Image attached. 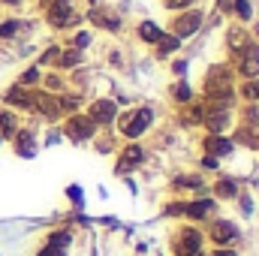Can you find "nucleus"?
Listing matches in <instances>:
<instances>
[{
	"label": "nucleus",
	"instance_id": "obj_1",
	"mask_svg": "<svg viewBox=\"0 0 259 256\" xmlns=\"http://www.w3.org/2000/svg\"><path fill=\"white\" fill-rule=\"evenodd\" d=\"M151 121H154V112H151V109L130 112V115H124V121H121V133H124L127 139H139L145 130L151 127Z\"/></svg>",
	"mask_w": 259,
	"mask_h": 256
},
{
	"label": "nucleus",
	"instance_id": "obj_2",
	"mask_svg": "<svg viewBox=\"0 0 259 256\" xmlns=\"http://www.w3.org/2000/svg\"><path fill=\"white\" fill-rule=\"evenodd\" d=\"M199 24H202V12H199V9H190V12L175 15L172 30H175V36L181 39V36H193L196 30H199Z\"/></svg>",
	"mask_w": 259,
	"mask_h": 256
},
{
	"label": "nucleus",
	"instance_id": "obj_3",
	"mask_svg": "<svg viewBox=\"0 0 259 256\" xmlns=\"http://www.w3.org/2000/svg\"><path fill=\"white\" fill-rule=\"evenodd\" d=\"M175 253L178 256L202 253V232H196V229H184V232H178V238H175Z\"/></svg>",
	"mask_w": 259,
	"mask_h": 256
},
{
	"label": "nucleus",
	"instance_id": "obj_4",
	"mask_svg": "<svg viewBox=\"0 0 259 256\" xmlns=\"http://www.w3.org/2000/svg\"><path fill=\"white\" fill-rule=\"evenodd\" d=\"M88 118H91L97 127H106V124H112V121L118 118V106H115L112 100H97V103L91 106Z\"/></svg>",
	"mask_w": 259,
	"mask_h": 256
},
{
	"label": "nucleus",
	"instance_id": "obj_5",
	"mask_svg": "<svg viewBox=\"0 0 259 256\" xmlns=\"http://www.w3.org/2000/svg\"><path fill=\"white\" fill-rule=\"evenodd\" d=\"M211 241L214 244H220V247H226V244H232L235 238H238V226L235 223H229V220H217L214 226H211Z\"/></svg>",
	"mask_w": 259,
	"mask_h": 256
},
{
	"label": "nucleus",
	"instance_id": "obj_6",
	"mask_svg": "<svg viewBox=\"0 0 259 256\" xmlns=\"http://www.w3.org/2000/svg\"><path fill=\"white\" fill-rule=\"evenodd\" d=\"M66 133H69L75 142H88V139L97 133V124H94L88 115H84V118H81V115H75V118H69V127H66Z\"/></svg>",
	"mask_w": 259,
	"mask_h": 256
},
{
	"label": "nucleus",
	"instance_id": "obj_7",
	"mask_svg": "<svg viewBox=\"0 0 259 256\" xmlns=\"http://www.w3.org/2000/svg\"><path fill=\"white\" fill-rule=\"evenodd\" d=\"M205 151L211 157H226V154H232V142L223 139V136H208L205 139Z\"/></svg>",
	"mask_w": 259,
	"mask_h": 256
},
{
	"label": "nucleus",
	"instance_id": "obj_8",
	"mask_svg": "<svg viewBox=\"0 0 259 256\" xmlns=\"http://www.w3.org/2000/svg\"><path fill=\"white\" fill-rule=\"evenodd\" d=\"M211 211H214V202H211V199H199V202L184 205V214H187L190 220H205Z\"/></svg>",
	"mask_w": 259,
	"mask_h": 256
},
{
	"label": "nucleus",
	"instance_id": "obj_9",
	"mask_svg": "<svg viewBox=\"0 0 259 256\" xmlns=\"http://www.w3.org/2000/svg\"><path fill=\"white\" fill-rule=\"evenodd\" d=\"M139 36H142L145 42H157V39L163 36V30H160L157 21H142V24H139Z\"/></svg>",
	"mask_w": 259,
	"mask_h": 256
},
{
	"label": "nucleus",
	"instance_id": "obj_10",
	"mask_svg": "<svg viewBox=\"0 0 259 256\" xmlns=\"http://www.w3.org/2000/svg\"><path fill=\"white\" fill-rule=\"evenodd\" d=\"M178 46H181V39H178L175 33H172V36H160V39H157V58H169Z\"/></svg>",
	"mask_w": 259,
	"mask_h": 256
},
{
	"label": "nucleus",
	"instance_id": "obj_11",
	"mask_svg": "<svg viewBox=\"0 0 259 256\" xmlns=\"http://www.w3.org/2000/svg\"><path fill=\"white\" fill-rule=\"evenodd\" d=\"M214 193H217L220 199H238V184H235L232 178H220L217 187H214Z\"/></svg>",
	"mask_w": 259,
	"mask_h": 256
},
{
	"label": "nucleus",
	"instance_id": "obj_12",
	"mask_svg": "<svg viewBox=\"0 0 259 256\" xmlns=\"http://www.w3.org/2000/svg\"><path fill=\"white\" fill-rule=\"evenodd\" d=\"M15 142H18V154H21V157H30V154H33V145H30V142H33V133H30V130H18V133H15Z\"/></svg>",
	"mask_w": 259,
	"mask_h": 256
},
{
	"label": "nucleus",
	"instance_id": "obj_13",
	"mask_svg": "<svg viewBox=\"0 0 259 256\" xmlns=\"http://www.w3.org/2000/svg\"><path fill=\"white\" fill-rule=\"evenodd\" d=\"M205 190V181L199 178V175H181V178H175V190Z\"/></svg>",
	"mask_w": 259,
	"mask_h": 256
},
{
	"label": "nucleus",
	"instance_id": "obj_14",
	"mask_svg": "<svg viewBox=\"0 0 259 256\" xmlns=\"http://www.w3.org/2000/svg\"><path fill=\"white\" fill-rule=\"evenodd\" d=\"M142 157H145V154H142V148H139V145H130L127 151H124V157H121V169H133V166H139V163H142Z\"/></svg>",
	"mask_w": 259,
	"mask_h": 256
},
{
	"label": "nucleus",
	"instance_id": "obj_15",
	"mask_svg": "<svg viewBox=\"0 0 259 256\" xmlns=\"http://www.w3.org/2000/svg\"><path fill=\"white\" fill-rule=\"evenodd\" d=\"M18 133V121L12 112H0V136H15Z\"/></svg>",
	"mask_w": 259,
	"mask_h": 256
},
{
	"label": "nucleus",
	"instance_id": "obj_16",
	"mask_svg": "<svg viewBox=\"0 0 259 256\" xmlns=\"http://www.w3.org/2000/svg\"><path fill=\"white\" fill-rule=\"evenodd\" d=\"M232 12H235L241 21H247V18L253 15V6H250V0H235V3H232Z\"/></svg>",
	"mask_w": 259,
	"mask_h": 256
},
{
	"label": "nucleus",
	"instance_id": "obj_17",
	"mask_svg": "<svg viewBox=\"0 0 259 256\" xmlns=\"http://www.w3.org/2000/svg\"><path fill=\"white\" fill-rule=\"evenodd\" d=\"M36 81H39V66L27 69V72H24V75L18 78V84H21V88H30V84H36Z\"/></svg>",
	"mask_w": 259,
	"mask_h": 256
},
{
	"label": "nucleus",
	"instance_id": "obj_18",
	"mask_svg": "<svg viewBox=\"0 0 259 256\" xmlns=\"http://www.w3.org/2000/svg\"><path fill=\"white\" fill-rule=\"evenodd\" d=\"M172 97H175L178 103H190V97H193V94H190V88L181 81V84H175V88H172Z\"/></svg>",
	"mask_w": 259,
	"mask_h": 256
},
{
	"label": "nucleus",
	"instance_id": "obj_19",
	"mask_svg": "<svg viewBox=\"0 0 259 256\" xmlns=\"http://www.w3.org/2000/svg\"><path fill=\"white\" fill-rule=\"evenodd\" d=\"M18 27H21V21H15V18H12V21H3V24H0V36H15Z\"/></svg>",
	"mask_w": 259,
	"mask_h": 256
},
{
	"label": "nucleus",
	"instance_id": "obj_20",
	"mask_svg": "<svg viewBox=\"0 0 259 256\" xmlns=\"http://www.w3.org/2000/svg\"><path fill=\"white\" fill-rule=\"evenodd\" d=\"M78 61H81V52H75V49H72V52H66L64 58H61V64H64V66H72V64H78Z\"/></svg>",
	"mask_w": 259,
	"mask_h": 256
},
{
	"label": "nucleus",
	"instance_id": "obj_21",
	"mask_svg": "<svg viewBox=\"0 0 259 256\" xmlns=\"http://www.w3.org/2000/svg\"><path fill=\"white\" fill-rule=\"evenodd\" d=\"M241 94H244V97H247V100H259V84H250V81H247V84H244V91H241Z\"/></svg>",
	"mask_w": 259,
	"mask_h": 256
},
{
	"label": "nucleus",
	"instance_id": "obj_22",
	"mask_svg": "<svg viewBox=\"0 0 259 256\" xmlns=\"http://www.w3.org/2000/svg\"><path fill=\"white\" fill-rule=\"evenodd\" d=\"M217 163H220V160H217V157H211V154L199 160V166H202V169H217Z\"/></svg>",
	"mask_w": 259,
	"mask_h": 256
},
{
	"label": "nucleus",
	"instance_id": "obj_23",
	"mask_svg": "<svg viewBox=\"0 0 259 256\" xmlns=\"http://www.w3.org/2000/svg\"><path fill=\"white\" fill-rule=\"evenodd\" d=\"M72 42H75V49H84V46L91 42V33H75V39H72Z\"/></svg>",
	"mask_w": 259,
	"mask_h": 256
},
{
	"label": "nucleus",
	"instance_id": "obj_24",
	"mask_svg": "<svg viewBox=\"0 0 259 256\" xmlns=\"http://www.w3.org/2000/svg\"><path fill=\"white\" fill-rule=\"evenodd\" d=\"M166 214H169V217H181V214H184V202H178V205H169V208H166Z\"/></svg>",
	"mask_w": 259,
	"mask_h": 256
},
{
	"label": "nucleus",
	"instance_id": "obj_25",
	"mask_svg": "<svg viewBox=\"0 0 259 256\" xmlns=\"http://www.w3.org/2000/svg\"><path fill=\"white\" fill-rule=\"evenodd\" d=\"M169 3V9H187V3H193V0H166Z\"/></svg>",
	"mask_w": 259,
	"mask_h": 256
},
{
	"label": "nucleus",
	"instance_id": "obj_26",
	"mask_svg": "<svg viewBox=\"0 0 259 256\" xmlns=\"http://www.w3.org/2000/svg\"><path fill=\"white\" fill-rule=\"evenodd\" d=\"M52 256H64V253H58V250H52Z\"/></svg>",
	"mask_w": 259,
	"mask_h": 256
},
{
	"label": "nucleus",
	"instance_id": "obj_27",
	"mask_svg": "<svg viewBox=\"0 0 259 256\" xmlns=\"http://www.w3.org/2000/svg\"><path fill=\"white\" fill-rule=\"evenodd\" d=\"M0 142H3V136H0Z\"/></svg>",
	"mask_w": 259,
	"mask_h": 256
},
{
	"label": "nucleus",
	"instance_id": "obj_28",
	"mask_svg": "<svg viewBox=\"0 0 259 256\" xmlns=\"http://www.w3.org/2000/svg\"><path fill=\"white\" fill-rule=\"evenodd\" d=\"M196 256H202V253H196Z\"/></svg>",
	"mask_w": 259,
	"mask_h": 256
}]
</instances>
